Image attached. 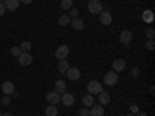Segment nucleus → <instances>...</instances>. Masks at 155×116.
Listing matches in <instances>:
<instances>
[{
	"mask_svg": "<svg viewBox=\"0 0 155 116\" xmlns=\"http://www.w3.org/2000/svg\"><path fill=\"white\" fill-rule=\"evenodd\" d=\"M3 5H5V8L9 9V11H16V9L19 8L20 2H19V0H3Z\"/></svg>",
	"mask_w": 155,
	"mask_h": 116,
	"instance_id": "15",
	"label": "nucleus"
},
{
	"mask_svg": "<svg viewBox=\"0 0 155 116\" xmlns=\"http://www.w3.org/2000/svg\"><path fill=\"white\" fill-rule=\"evenodd\" d=\"M132 37H134V34L129 31V30H126V31H123V33L120 34V40H121V44L127 45V44L132 42Z\"/></svg>",
	"mask_w": 155,
	"mask_h": 116,
	"instance_id": "12",
	"label": "nucleus"
},
{
	"mask_svg": "<svg viewBox=\"0 0 155 116\" xmlns=\"http://www.w3.org/2000/svg\"><path fill=\"white\" fill-rule=\"evenodd\" d=\"M79 116H90V110L85 107V108H79Z\"/></svg>",
	"mask_w": 155,
	"mask_h": 116,
	"instance_id": "28",
	"label": "nucleus"
},
{
	"mask_svg": "<svg viewBox=\"0 0 155 116\" xmlns=\"http://www.w3.org/2000/svg\"><path fill=\"white\" fill-rule=\"evenodd\" d=\"M88 110H90V116H104V107L101 104H93Z\"/></svg>",
	"mask_w": 155,
	"mask_h": 116,
	"instance_id": "8",
	"label": "nucleus"
},
{
	"mask_svg": "<svg viewBox=\"0 0 155 116\" xmlns=\"http://www.w3.org/2000/svg\"><path fill=\"white\" fill-rule=\"evenodd\" d=\"M45 99H47V102H50V104L56 105V104H59V102H61V95L53 90V92H48V93H47Z\"/></svg>",
	"mask_w": 155,
	"mask_h": 116,
	"instance_id": "6",
	"label": "nucleus"
},
{
	"mask_svg": "<svg viewBox=\"0 0 155 116\" xmlns=\"http://www.w3.org/2000/svg\"><path fill=\"white\" fill-rule=\"evenodd\" d=\"M2 116H12L11 113H2Z\"/></svg>",
	"mask_w": 155,
	"mask_h": 116,
	"instance_id": "36",
	"label": "nucleus"
},
{
	"mask_svg": "<svg viewBox=\"0 0 155 116\" xmlns=\"http://www.w3.org/2000/svg\"><path fill=\"white\" fill-rule=\"evenodd\" d=\"M2 92H3V95L11 96L12 93L16 92V87H14V84H12V82L6 81V82H3V84H2Z\"/></svg>",
	"mask_w": 155,
	"mask_h": 116,
	"instance_id": "10",
	"label": "nucleus"
},
{
	"mask_svg": "<svg viewBox=\"0 0 155 116\" xmlns=\"http://www.w3.org/2000/svg\"><path fill=\"white\" fill-rule=\"evenodd\" d=\"M104 84L109 87H113L115 84H118V73L115 71H109L104 74Z\"/></svg>",
	"mask_w": 155,
	"mask_h": 116,
	"instance_id": "3",
	"label": "nucleus"
},
{
	"mask_svg": "<svg viewBox=\"0 0 155 116\" xmlns=\"http://www.w3.org/2000/svg\"><path fill=\"white\" fill-rule=\"evenodd\" d=\"M126 116H137V114H135V113H127Z\"/></svg>",
	"mask_w": 155,
	"mask_h": 116,
	"instance_id": "37",
	"label": "nucleus"
},
{
	"mask_svg": "<svg viewBox=\"0 0 155 116\" xmlns=\"http://www.w3.org/2000/svg\"><path fill=\"white\" fill-rule=\"evenodd\" d=\"M87 92L88 95H99L102 92V84L98 81H90L87 84Z\"/></svg>",
	"mask_w": 155,
	"mask_h": 116,
	"instance_id": "1",
	"label": "nucleus"
},
{
	"mask_svg": "<svg viewBox=\"0 0 155 116\" xmlns=\"http://www.w3.org/2000/svg\"><path fill=\"white\" fill-rule=\"evenodd\" d=\"M70 16H67V14H64V16H61L59 17V25H61V27H67V25L70 23Z\"/></svg>",
	"mask_w": 155,
	"mask_h": 116,
	"instance_id": "22",
	"label": "nucleus"
},
{
	"mask_svg": "<svg viewBox=\"0 0 155 116\" xmlns=\"http://www.w3.org/2000/svg\"><path fill=\"white\" fill-rule=\"evenodd\" d=\"M126 70V60L124 59H116L113 62V71L118 73V71H124Z\"/></svg>",
	"mask_w": 155,
	"mask_h": 116,
	"instance_id": "14",
	"label": "nucleus"
},
{
	"mask_svg": "<svg viewBox=\"0 0 155 116\" xmlns=\"http://www.w3.org/2000/svg\"><path fill=\"white\" fill-rule=\"evenodd\" d=\"M0 116H2V111H0Z\"/></svg>",
	"mask_w": 155,
	"mask_h": 116,
	"instance_id": "39",
	"label": "nucleus"
},
{
	"mask_svg": "<svg viewBox=\"0 0 155 116\" xmlns=\"http://www.w3.org/2000/svg\"><path fill=\"white\" fill-rule=\"evenodd\" d=\"M137 116H147V113H143V111H138Z\"/></svg>",
	"mask_w": 155,
	"mask_h": 116,
	"instance_id": "35",
	"label": "nucleus"
},
{
	"mask_svg": "<svg viewBox=\"0 0 155 116\" xmlns=\"http://www.w3.org/2000/svg\"><path fill=\"white\" fill-rule=\"evenodd\" d=\"M65 90H67V85H65V82H64V81H56L54 82V92H58L59 95H62V93H65Z\"/></svg>",
	"mask_w": 155,
	"mask_h": 116,
	"instance_id": "19",
	"label": "nucleus"
},
{
	"mask_svg": "<svg viewBox=\"0 0 155 116\" xmlns=\"http://www.w3.org/2000/svg\"><path fill=\"white\" fill-rule=\"evenodd\" d=\"M68 68H70V63H68V60H67V59L59 60V63H58V70H59V73H61V74H65Z\"/></svg>",
	"mask_w": 155,
	"mask_h": 116,
	"instance_id": "16",
	"label": "nucleus"
},
{
	"mask_svg": "<svg viewBox=\"0 0 155 116\" xmlns=\"http://www.w3.org/2000/svg\"><path fill=\"white\" fill-rule=\"evenodd\" d=\"M98 101H99V104L101 105H107L109 102H110V96H109V93H106L104 90L98 95Z\"/></svg>",
	"mask_w": 155,
	"mask_h": 116,
	"instance_id": "17",
	"label": "nucleus"
},
{
	"mask_svg": "<svg viewBox=\"0 0 155 116\" xmlns=\"http://www.w3.org/2000/svg\"><path fill=\"white\" fill-rule=\"evenodd\" d=\"M9 53H11V56H14V57H19L22 51H20V48H19V47H12Z\"/></svg>",
	"mask_w": 155,
	"mask_h": 116,
	"instance_id": "25",
	"label": "nucleus"
},
{
	"mask_svg": "<svg viewBox=\"0 0 155 116\" xmlns=\"http://www.w3.org/2000/svg\"><path fill=\"white\" fill-rule=\"evenodd\" d=\"M61 8H62V9H70V8H73V0H62V2H61Z\"/></svg>",
	"mask_w": 155,
	"mask_h": 116,
	"instance_id": "23",
	"label": "nucleus"
},
{
	"mask_svg": "<svg viewBox=\"0 0 155 116\" xmlns=\"http://www.w3.org/2000/svg\"><path fill=\"white\" fill-rule=\"evenodd\" d=\"M19 2H20V3H23V5H30V3L33 2V0H19Z\"/></svg>",
	"mask_w": 155,
	"mask_h": 116,
	"instance_id": "34",
	"label": "nucleus"
},
{
	"mask_svg": "<svg viewBox=\"0 0 155 116\" xmlns=\"http://www.w3.org/2000/svg\"><path fill=\"white\" fill-rule=\"evenodd\" d=\"M143 19H144L147 23H152V22H153V12H152V11H146L144 14H143Z\"/></svg>",
	"mask_w": 155,
	"mask_h": 116,
	"instance_id": "24",
	"label": "nucleus"
},
{
	"mask_svg": "<svg viewBox=\"0 0 155 116\" xmlns=\"http://www.w3.org/2000/svg\"><path fill=\"white\" fill-rule=\"evenodd\" d=\"M68 54H70V48H68V45H61V47H58L56 53H54L56 59H59V60L67 59V57H68Z\"/></svg>",
	"mask_w": 155,
	"mask_h": 116,
	"instance_id": "4",
	"label": "nucleus"
},
{
	"mask_svg": "<svg viewBox=\"0 0 155 116\" xmlns=\"http://www.w3.org/2000/svg\"><path fill=\"white\" fill-rule=\"evenodd\" d=\"M61 102L64 105H67V107H70V105H73L74 104V96L71 95V93H62V96H61Z\"/></svg>",
	"mask_w": 155,
	"mask_h": 116,
	"instance_id": "9",
	"label": "nucleus"
},
{
	"mask_svg": "<svg viewBox=\"0 0 155 116\" xmlns=\"http://www.w3.org/2000/svg\"><path fill=\"white\" fill-rule=\"evenodd\" d=\"M11 102V96H8V95H5L3 98H2V105H8Z\"/></svg>",
	"mask_w": 155,
	"mask_h": 116,
	"instance_id": "27",
	"label": "nucleus"
},
{
	"mask_svg": "<svg viewBox=\"0 0 155 116\" xmlns=\"http://www.w3.org/2000/svg\"><path fill=\"white\" fill-rule=\"evenodd\" d=\"M70 23H71V27H73L76 31H81V30H84V28H85V23H84V20H81L79 17L71 19V20H70Z\"/></svg>",
	"mask_w": 155,
	"mask_h": 116,
	"instance_id": "13",
	"label": "nucleus"
},
{
	"mask_svg": "<svg viewBox=\"0 0 155 116\" xmlns=\"http://www.w3.org/2000/svg\"><path fill=\"white\" fill-rule=\"evenodd\" d=\"M58 113H59V108L56 105H53V104H50L45 108V116H58Z\"/></svg>",
	"mask_w": 155,
	"mask_h": 116,
	"instance_id": "20",
	"label": "nucleus"
},
{
	"mask_svg": "<svg viewBox=\"0 0 155 116\" xmlns=\"http://www.w3.org/2000/svg\"><path fill=\"white\" fill-rule=\"evenodd\" d=\"M87 9H88V12H92V14H101L102 12V3L99 0H90L88 5H87Z\"/></svg>",
	"mask_w": 155,
	"mask_h": 116,
	"instance_id": "2",
	"label": "nucleus"
},
{
	"mask_svg": "<svg viewBox=\"0 0 155 116\" xmlns=\"http://www.w3.org/2000/svg\"><path fill=\"white\" fill-rule=\"evenodd\" d=\"M146 36H147V39L153 40V37H155V31H153V28H147V30H146Z\"/></svg>",
	"mask_w": 155,
	"mask_h": 116,
	"instance_id": "26",
	"label": "nucleus"
},
{
	"mask_svg": "<svg viewBox=\"0 0 155 116\" xmlns=\"http://www.w3.org/2000/svg\"><path fill=\"white\" fill-rule=\"evenodd\" d=\"M65 74H67V77H68L70 81H78V79L81 77V71L78 70L76 67H70V68L67 70Z\"/></svg>",
	"mask_w": 155,
	"mask_h": 116,
	"instance_id": "7",
	"label": "nucleus"
},
{
	"mask_svg": "<svg viewBox=\"0 0 155 116\" xmlns=\"http://www.w3.org/2000/svg\"><path fill=\"white\" fill-rule=\"evenodd\" d=\"M130 74H132L134 77H138V76H140V68H137V67H135V68H132Z\"/></svg>",
	"mask_w": 155,
	"mask_h": 116,
	"instance_id": "31",
	"label": "nucleus"
},
{
	"mask_svg": "<svg viewBox=\"0 0 155 116\" xmlns=\"http://www.w3.org/2000/svg\"><path fill=\"white\" fill-rule=\"evenodd\" d=\"M2 2H3V0H0V3H2Z\"/></svg>",
	"mask_w": 155,
	"mask_h": 116,
	"instance_id": "38",
	"label": "nucleus"
},
{
	"mask_svg": "<svg viewBox=\"0 0 155 116\" xmlns=\"http://www.w3.org/2000/svg\"><path fill=\"white\" fill-rule=\"evenodd\" d=\"M19 48H20V51H22V53H30V51H31V48H33V45H31V42L25 40V42H22V45H20Z\"/></svg>",
	"mask_w": 155,
	"mask_h": 116,
	"instance_id": "21",
	"label": "nucleus"
},
{
	"mask_svg": "<svg viewBox=\"0 0 155 116\" xmlns=\"http://www.w3.org/2000/svg\"><path fill=\"white\" fill-rule=\"evenodd\" d=\"M82 104H84V107H87V108L92 107V105L95 104L93 95H85V96H82Z\"/></svg>",
	"mask_w": 155,
	"mask_h": 116,
	"instance_id": "18",
	"label": "nucleus"
},
{
	"mask_svg": "<svg viewBox=\"0 0 155 116\" xmlns=\"http://www.w3.org/2000/svg\"><path fill=\"white\" fill-rule=\"evenodd\" d=\"M153 47H155V44H153V40H150V39H149V40L146 42V48H147L149 51H152V50H153Z\"/></svg>",
	"mask_w": 155,
	"mask_h": 116,
	"instance_id": "29",
	"label": "nucleus"
},
{
	"mask_svg": "<svg viewBox=\"0 0 155 116\" xmlns=\"http://www.w3.org/2000/svg\"><path fill=\"white\" fill-rule=\"evenodd\" d=\"M5 12H6V8H5V5H3V2H2V3H0V16H3Z\"/></svg>",
	"mask_w": 155,
	"mask_h": 116,
	"instance_id": "32",
	"label": "nucleus"
},
{
	"mask_svg": "<svg viewBox=\"0 0 155 116\" xmlns=\"http://www.w3.org/2000/svg\"><path fill=\"white\" fill-rule=\"evenodd\" d=\"M71 9V17L70 19H76L78 16H79V11H78V9H74V8H70Z\"/></svg>",
	"mask_w": 155,
	"mask_h": 116,
	"instance_id": "30",
	"label": "nucleus"
},
{
	"mask_svg": "<svg viewBox=\"0 0 155 116\" xmlns=\"http://www.w3.org/2000/svg\"><path fill=\"white\" fill-rule=\"evenodd\" d=\"M17 60H19V63H20L22 67H28V65H31V63H33V56L30 53H20V56L17 57Z\"/></svg>",
	"mask_w": 155,
	"mask_h": 116,
	"instance_id": "5",
	"label": "nucleus"
},
{
	"mask_svg": "<svg viewBox=\"0 0 155 116\" xmlns=\"http://www.w3.org/2000/svg\"><path fill=\"white\" fill-rule=\"evenodd\" d=\"M130 113H135L137 114L138 113V107L137 105H130Z\"/></svg>",
	"mask_w": 155,
	"mask_h": 116,
	"instance_id": "33",
	"label": "nucleus"
},
{
	"mask_svg": "<svg viewBox=\"0 0 155 116\" xmlns=\"http://www.w3.org/2000/svg\"><path fill=\"white\" fill-rule=\"evenodd\" d=\"M99 22L102 25H106V27H107V25H110L112 23V14H110L109 11H102L101 14H99Z\"/></svg>",
	"mask_w": 155,
	"mask_h": 116,
	"instance_id": "11",
	"label": "nucleus"
}]
</instances>
